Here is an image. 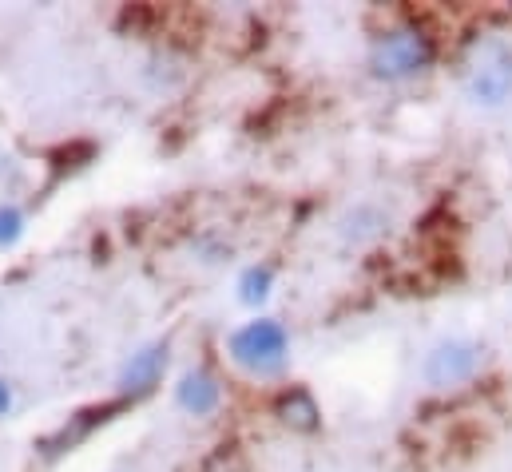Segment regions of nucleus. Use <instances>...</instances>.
<instances>
[{"label": "nucleus", "instance_id": "obj_3", "mask_svg": "<svg viewBox=\"0 0 512 472\" xmlns=\"http://www.w3.org/2000/svg\"><path fill=\"white\" fill-rule=\"evenodd\" d=\"M286 346H290L286 330L278 322H270V318H258V322H247L243 330L231 334V361L243 365L255 377H270V373L282 369Z\"/></svg>", "mask_w": 512, "mask_h": 472}, {"label": "nucleus", "instance_id": "obj_11", "mask_svg": "<svg viewBox=\"0 0 512 472\" xmlns=\"http://www.w3.org/2000/svg\"><path fill=\"white\" fill-rule=\"evenodd\" d=\"M8 409H12V389H8L4 381H0V417H4Z\"/></svg>", "mask_w": 512, "mask_h": 472}, {"label": "nucleus", "instance_id": "obj_9", "mask_svg": "<svg viewBox=\"0 0 512 472\" xmlns=\"http://www.w3.org/2000/svg\"><path fill=\"white\" fill-rule=\"evenodd\" d=\"M239 290H243L239 298H243L247 306H258V302H262V298L270 294V270H266V266H251V270L243 274Z\"/></svg>", "mask_w": 512, "mask_h": 472}, {"label": "nucleus", "instance_id": "obj_8", "mask_svg": "<svg viewBox=\"0 0 512 472\" xmlns=\"http://www.w3.org/2000/svg\"><path fill=\"white\" fill-rule=\"evenodd\" d=\"M385 231V215L378 207H354L346 219H342V238L350 242H370Z\"/></svg>", "mask_w": 512, "mask_h": 472}, {"label": "nucleus", "instance_id": "obj_1", "mask_svg": "<svg viewBox=\"0 0 512 472\" xmlns=\"http://www.w3.org/2000/svg\"><path fill=\"white\" fill-rule=\"evenodd\" d=\"M461 88L481 108H501L512 100V40L489 32L469 44L461 60Z\"/></svg>", "mask_w": 512, "mask_h": 472}, {"label": "nucleus", "instance_id": "obj_4", "mask_svg": "<svg viewBox=\"0 0 512 472\" xmlns=\"http://www.w3.org/2000/svg\"><path fill=\"white\" fill-rule=\"evenodd\" d=\"M481 361H485V350H481L477 342H469V338H449V342L433 346L429 357H425V381H429L433 389H453V385L477 377Z\"/></svg>", "mask_w": 512, "mask_h": 472}, {"label": "nucleus", "instance_id": "obj_7", "mask_svg": "<svg viewBox=\"0 0 512 472\" xmlns=\"http://www.w3.org/2000/svg\"><path fill=\"white\" fill-rule=\"evenodd\" d=\"M278 417H282L290 429H298V433H314V429L322 425V409H318V401H314L306 389H290V393H282V401H278Z\"/></svg>", "mask_w": 512, "mask_h": 472}, {"label": "nucleus", "instance_id": "obj_5", "mask_svg": "<svg viewBox=\"0 0 512 472\" xmlns=\"http://www.w3.org/2000/svg\"><path fill=\"white\" fill-rule=\"evenodd\" d=\"M163 369H167V346H163V342H155V346H147V350L131 354L128 369H124V377H120V389L131 393V397H147V393L159 385Z\"/></svg>", "mask_w": 512, "mask_h": 472}, {"label": "nucleus", "instance_id": "obj_10", "mask_svg": "<svg viewBox=\"0 0 512 472\" xmlns=\"http://www.w3.org/2000/svg\"><path fill=\"white\" fill-rule=\"evenodd\" d=\"M20 235H24V215L12 203H4L0 207V246H12Z\"/></svg>", "mask_w": 512, "mask_h": 472}, {"label": "nucleus", "instance_id": "obj_2", "mask_svg": "<svg viewBox=\"0 0 512 472\" xmlns=\"http://www.w3.org/2000/svg\"><path fill=\"white\" fill-rule=\"evenodd\" d=\"M429 64H433V44L417 28L385 32V36L374 40V52H370V68L382 80H409V76L425 72Z\"/></svg>", "mask_w": 512, "mask_h": 472}, {"label": "nucleus", "instance_id": "obj_6", "mask_svg": "<svg viewBox=\"0 0 512 472\" xmlns=\"http://www.w3.org/2000/svg\"><path fill=\"white\" fill-rule=\"evenodd\" d=\"M175 397H179V405H183L191 417H207V413H215V405H219V381H215L207 369H191V373H183Z\"/></svg>", "mask_w": 512, "mask_h": 472}]
</instances>
